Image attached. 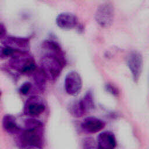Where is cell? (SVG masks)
<instances>
[{
	"instance_id": "cell-1",
	"label": "cell",
	"mask_w": 149,
	"mask_h": 149,
	"mask_svg": "<svg viewBox=\"0 0 149 149\" xmlns=\"http://www.w3.org/2000/svg\"><path fill=\"white\" fill-rule=\"evenodd\" d=\"M45 52L41 56L40 65L45 77L55 80L59 76L65 65V60L61 47L55 41L47 40L42 44Z\"/></svg>"
},
{
	"instance_id": "cell-2",
	"label": "cell",
	"mask_w": 149,
	"mask_h": 149,
	"mask_svg": "<svg viewBox=\"0 0 149 149\" xmlns=\"http://www.w3.org/2000/svg\"><path fill=\"white\" fill-rule=\"evenodd\" d=\"M40 129H26L19 136V145L24 149H41L43 139Z\"/></svg>"
},
{
	"instance_id": "cell-3",
	"label": "cell",
	"mask_w": 149,
	"mask_h": 149,
	"mask_svg": "<svg viewBox=\"0 0 149 149\" xmlns=\"http://www.w3.org/2000/svg\"><path fill=\"white\" fill-rule=\"evenodd\" d=\"M9 65L21 73H29L36 68L35 61L27 52H15L11 56Z\"/></svg>"
},
{
	"instance_id": "cell-4",
	"label": "cell",
	"mask_w": 149,
	"mask_h": 149,
	"mask_svg": "<svg viewBox=\"0 0 149 149\" xmlns=\"http://www.w3.org/2000/svg\"><path fill=\"white\" fill-rule=\"evenodd\" d=\"M113 18L114 8L111 3L105 2L97 8L95 19L97 23L102 27L107 28L109 27L112 24Z\"/></svg>"
},
{
	"instance_id": "cell-5",
	"label": "cell",
	"mask_w": 149,
	"mask_h": 149,
	"mask_svg": "<svg viewBox=\"0 0 149 149\" xmlns=\"http://www.w3.org/2000/svg\"><path fill=\"white\" fill-rule=\"evenodd\" d=\"M82 88V80L80 74L76 71L69 72L65 78V88L70 95H77Z\"/></svg>"
},
{
	"instance_id": "cell-6",
	"label": "cell",
	"mask_w": 149,
	"mask_h": 149,
	"mask_svg": "<svg viewBox=\"0 0 149 149\" xmlns=\"http://www.w3.org/2000/svg\"><path fill=\"white\" fill-rule=\"evenodd\" d=\"M127 64L132 72L133 80L137 81L141 75L143 67L142 55L138 52H132L127 56Z\"/></svg>"
},
{
	"instance_id": "cell-7",
	"label": "cell",
	"mask_w": 149,
	"mask_h": 149,
	"mask_svg": "<svg viewBox=\"0 0 149 149\" xmlns=\"http://www.w3.org/2000/svg\"><path fill=\"white\" fill-rule=\"evenodd\" d=\"M45 110V105L40 97L33 96L29 98L24 106V112L31 116L40 115Z\"/></svg>"
},
{
	"instance_id": "cell-8",
	"label": "cell",
	"mask_w": 149,
	"mask_h": 149,
	"mask_svg": "<svg viewBox=\"0 0 149 149\" xmlns=\"http://www.w3.org/2000/svg\"><path fill=\"white\" fill-rule=\"evenodd\" d=\"M58 26L63 29H72L78 23L77 16L70 12H62L59 13L56 18Z\"/></svg>"
},
{
	"instance_id": "cell-9",
	"label": "cell",
	"mask_w": 149,
	"mask_h": 149,
	"mask_svg": "<svg viewBox=\"0 0 149 149\" xmlns=\"http://www.w3.org/2000/svg\"><path fill=\"white\" fill-rule=\"evenodd\" d=\"M28 43L27 38L9 36L4 40L3 46L15 52H27L26 49L28 46Z\"/></svg>"
},
{
	"instance_id": "cell-10",
	"label": "cell",
	"mask_w": 149,
	"mask_h": 149,
	"mask_svg": "<svg viewBox=\"0 0 149 149\" xmlns=\"http://www.w3.org/2000/svg\"><path fill=\"white\" fill-rule=\"evenodd\" d=\"M97 144L99 149H114L116 146L114 134L110 131L101 133L98 137Z\"/></svg>"
},
{
	"instance_id": "cell-11",
	"label": "cell",
	"mask_w": 149,
	"mask_h": 149,
	"mask_svg": "<svg viewBox=\"0 0 149 149\" xmlns=\"http://www.w3.org/2000/svg\"><path fill=\"white\" fill-rule=\"evenodd\" d=\"M105 127V123L96 118H88L85 119L81 123L83 130L88 133H95L102 130Z\"/></svg>"
},
{
	"instance_id": "cell-12",
	"label": "cell",
	"mask_w": 149,
	"mask_h": 149,
	"mask_svg": "<svg viewBox=\"0 0 149 149\" xmlns=\"http://www.w3.org/2000/svg\"><path fill=\"white\" fill-rule=\"evenodd\" d=\"M2 126L4 130L10 134H16L20 129L17 125L14 116L10 115H4L2 119Z\"/></svg>"
},
{
	"instance_id": "cell-13",
	"label": "cell",
	"mask_w": 149,
	"mask_h": 149,
	"mask_svg": "<svg viewBox=\"0 0 149 149\" xmlns=\"http://www.w3.org/2000/svg\"><path fill=\"white\" fill-rule=\"evenodd\" d=\"M80 106L84 114L87 113L94 107V100L92 93L87 92L83 98L79 101Z\"/></svg>"
},
{
	"instance_id": "cell-14",
	"label": "cell",
	"mask_w": 149,
	"mask_h": 149,
	"mask_svg": "<svg viewBox=\"0 0 149 149\" xmlns=\"http://www.w3.org/2000/svg\"><path fill=\"white\" fill-rule=\"evenodd\" d=\"M83 149H99L97 143L92 137H87L83 140Z\"/></svg>"
},
{
	"instance_id": "cell-15",
	"label": "cell",
	"mask_w": 149,
	"mask_h": 149,
	"mask_svg": "<svg viewBox=\"0 0 149 149\" xmlns=\"http://www.w3.org/2000/svg\"><path fill=\"white\" fill-rule=\"evenodd\" d=\"M26 129H41L42 127V123L38 120L30 118L25 121Z\"/></svg>"
},
{
	"instance_id": "cell-16",
	"label": "cell",
	"mask_w": 149,
	"mask_h": 149,
	"mask_svg": "<svg viewBox=\"0 0 149 149\" xmlns=\"http://www.w3.org/2000/svg\"><path fill=\"white\" fill-rule=\"evenodd\" d=\"M15 52L5 47L0 45V60H3L10 57Z\"/></svg>"
},
{
	"instance_id": "cell-17",
	"label": "cell",
	"mask_w": 149,
	"mask_h": 149,
	"mask_svg": "<svg viewBox=\"0 0 149 149\" xmlns=\"http://www.w3.org/2000/svg\"><path fill=\"white\" fill-rule=\"evenodd\" d=\"M31 83L29 82H26L20 86L19 88V91L21 94L23 95H26L29 92V91L31 89Z\"/></svg>"
},
{
	"instance_id": "cell-18",
	"label": "cell",
	"mask_w": 149,
	"mask_h": 149,
	"mask_svg": "<svg viewBox=\"0 0 149 149\" xmlns=\"http://www.w3.org/2000/svg\"><path fill=\"white\" fill-rule=\"evenodd\" d=\"M105 88L109 93H110L111 94H112L113 95H117L119 94V91H118V88H116L114 86H113L111 84H107Z\"/></svg>"
},
{
	"instance_id": "cell-19",
	"label": "cell",
	"mask_w": 149,
	"mask_h": 149,
	"mask_svg": "<svg viewBox=\"0 0 149 149\" xmlns=\"http://www.w3.org/2000/svg\"><path fill=\"white\" fill-rule=\"evenodd\" d=\"M6 29L3 24L0 23V38H2L5 36Z\"/></svg>"
}]
</instances>
